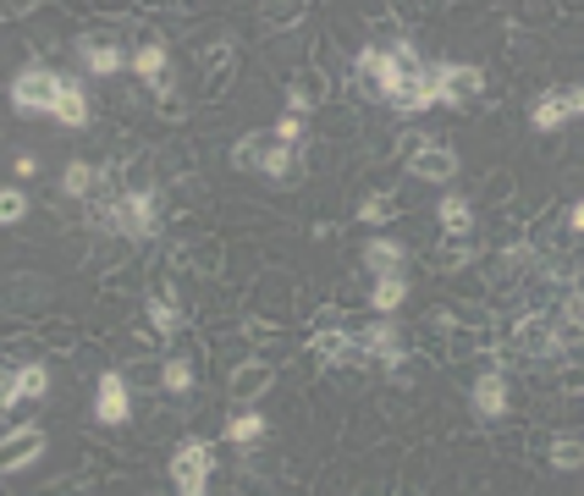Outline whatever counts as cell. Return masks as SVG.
Returning a JSON list of instances; mask_svg holds the SVG:
<instances>
[{
    "label": "cell",
    "instance_id": "1",
    "mask_svg": "<svg viewBox=\"0 0 584 496\" xmlns=\"http://www.w3.org/2000/svg\"><path fill=\"white\" fill-rule=\"evenodd\" d=\"M95 226L127 237V243H149L154 226H160V204H154V188L149 194H111V199H95Z\"/></svg>",
    "mask_w": 584,
    "mask_h": 496
},
{
    "label": "cell",
    "instance_id": "2",
    "mask_svg": "<svg viewBox=\"0 0 584 496\" xmlns=\"http://www.w3.org/2000/svg\"><path fill=\"white\" fill-rule=\"evenodd\" d=\"M50 392V370L45 364H7L0 375V408H7V431H23L28 402H39Z\"/></svg>",
    "mask_w": 584,
    "mask_h": 496
},
{
    "label": "cell",
    "instance_id": "3",
    "mask_svg": "<svg viewBox=\"0 0 584 496\" xmlns=\"http://www.w3.org/2000/svg\"><path fill=\"white\" fill-rule=\"evenodd\" d=\"M55 95H61V72H50L39 61L12 77V111L17 116H50L55 122Z\"/></svg>",
    "mask_w": 584,
    "mask_h": 496
},
{
    "label": "cell",
    "instance_id": "4",
    "mask_svg": "<svg viewBox=\"0 0 584 496\" xmlns=\"http://www.w3.org/2000/svg\"><path fill=\"white\" fill-rule=\"evenodd\" d=\"M210 469H215V447L210 442H183L172 452V485H177V496H204Z\"/></svg>",
    "mask_w": 584,
    "mask_h": 496
},
{
    "label": "cell",
    "instance_id": "5",
    "mask_svg": "<svg viewBox=\"0 0 584 496\" xmlns=\"http://www.w3.org/2000/svg\"><path fill=\"white\" fill-rule=\"evenodd\" d=\"M431 72H436V100L442 106H474L485 95V72L474 61H442Z\"/></svg>",
    "mask_w": 584,
    "mask_h": 496
},
{
    "label": "cell",
    "instance_id": "6",
    "mask_svg": "<svg viewBox=\"0 0 584 496\" xmlns=\"http://www.w3.org/2000/svg\"><path fill=\"white\" fill-rule=\"evenodd\" d=\"M469 402H474V413H480L485 425H496V420L508 413V402H513L508 375L496 370V364H490V370H480V375H474V386H469Z\"/></svg>",
    "mask_w": 584,
    "mask_h": 496
},
{
    "label": "cell",
    "instance_id": "7",
    "mask_svg": "<svg viewBox=\"0 0 584 496\" xmlns=\"http://www.w3.org/2000/svg\"><path fill=\"white\" fill-rule=\"evenodd\" d=\"M408 172L420 177V183H452V177H458V149H452V144L425 138L420 149L408 154Z\"/></svg>",
    "mask_w": 584,
    "mask_h": 496
},
{
    "label": "cell",
    "instance_id": "8",
    "mask_svg": "<svg viewBox=\"0 0 584 496\" xmlns=\"http://www.w3.org/2000/svg\"><path fill=\"white\" fill-rule=\"evenodd\" d=\"M127 413H133L127 375H122V370H105L100 386H95V420H100V425H127Z\"/></svg>",
    "mask_w": 584,
    "mask_h": 496
},
{
    "label": "cell",
    "instance_id": "9",
    "mask_svg": "<svg viewBox=\"0 0 584 496\" xmlns=\"http://www.w3.org/2000/svg\"><path fill=\"white\" fill-rule=\"evenodd\" d=\"M271 386H276V364H271V359H248V364L232 370V386H226V392H232L237 408H254Z\"/></svg>",
    "mask_w": 584,
    "mask_h": 496
},
{
    "label": "cell",
    "instance_id": "10",
    "mask_svg": "<svg viewBox=\"0 0 584 496\" xmlns=\"http://www.w3.org/2000/svg\"><path fill=\"white\" fill-rule=\"evenodd\" d=\"M39 452H45V431H39V425L7 431V442H0V469H7V480H12V474H23V469H34V463H39Z\"/></svg>",
    "mask_w": 584,
    "mask_h": 496
},
{
    "label": "cell",
    "instance_id": "11",
    "mask_svg": "<svg viewBox=\"0 0 584 496\" xmlns=\"http://www.w3.org/2000/svg\"><path fill=\"white\" fill-rule=\"evenodd\" d=\"M276 149H282L276 127H254V133H243V138L232 144V165H243V172H260V177H265V165L276 160Z\"/></svg>",
    "mask_w": 584,
    "mask_h": 496
},
{
    "label": "cell",
    "instance_id": "12",
    "mask_svg": "<svg viewBox=\"0 0 584 496\" xmlns=\"http://www.w3.org/2000/svg\"><path fill=\"white\" fill-rule=\"evenodd\" d=\"M337 320L343 314H325V325H314V337H309V354L320 364H348V354H353V331L337 325Z\"/></svg>",
    "mask_w": 584,
    "mask_h": 496
},
{
    "label": "cell",
    "instance_id": "13",
    "mask_svg": "<svg viewBox=\"0 0 584 496\" xmlns=\"http://www.w3.org/2000/svg\"><path fill=\"white\" fill-rule=\"evenodd\" d=\"M513 343L530 354V359H557V337H551V314L540 309H530V314H519V325H513Z\"/></svg>",
    "mask_w": 584,
    "mask_h": 496
},
{
    "label": "cell",
    "instance_id": "14",
    "mask_svg": "<svg viewBox=\"0 0 584 496\" xmlns=\"http://www.w3.org/2000/svg\"><path fill=\"white\" fill-rule=\"evenodd\" d=\"M77 61H83V72H95V77H116L122 66H133V50H122L111 39H77Z\"/></svg>",
    "mask_w": 584,
    "mask_h": 496
},
{
    "label": "cell",
    "instance_id": "15",
    "mask_svg": "<svg viewBox=\"0 0 584 496\" xmlns=\"http://www.w3.org/2000/svg\"><path fill=\"white\" fill-rule=\"evenodd\" d=\"M364 271L370 276H408V248L397 237H364Z\"/></svg>",
    "mask_w": 584,
    "mask_h": 496
},
{
    "label": "cell",
    "instance_id": "16",
    "mask_svg": "<svg viewBox=\"0 0 584 496\" xmlns=\"http://www.w3.org/2000/svg\"><path fill=\"white\" fill-rule=\"evenodd\" d=\"M325 95H331V77H325L320 66H303V72L287 83V106H293V116H309Z\"/></svg>",
    "mask_w": 584,
    "mask_h": 496
},
{
    "label": "cell",
    "instance_id": "17",
    "mask_svg": "<svg viewBox=\"0 0 584 496\" xmlns=\"http://www.w3.org/2000/svg\"><path fill=\"white\" fill-rule=\"evenodd\" d=\"M111 183V172H100L95 160H72L61 172V194L66 199H100V188Z\"/></svg>",
    "mask_w": 584,
    "mask_h": 496
},
{
    "label": "cell",
    "instance_id": "18",
    "mask_svg": "<svg viewBox=\"0 0 584 496\" xmlns=\"http://www.w3.org/2000/svg\"><path fill=\"white\" fill-rule=\"evenodd\" d=\"M144 320H149V331H154V337H165V343H172V337H183V303L172 298V293H154L149 303H144Z\"/></svg>",
    "mask_w": 584,
    "mask_h": 496
},
{
    "label": "cell",
    "instance_id": "19",
    "mask_svg": "<svg viewBox=\"0 0 584 496\" xmlns=\"http://www.w3.org/2000/svg\"><path fill=\"white\" fill-rule=\"evenodd\" d=\"M89 95H83L77 77H61V95H55V122L61 127H89Z\"/></svg>",
    "mask_w": 584,
    "mask_h": 496
},
{
    "label": "cell",
    "instance_id": "20",
    "mask_svg": "<svg viewBox=\"0 0 584 496\" xmlns=\"http://www.w3.org/2000/svg\"><path fill=\"white\" fill-rule=\"evenodd\" d=\"M568 122H573L568 89H546V95L530 106V127H535V133H557V127H568Z\"/></svg>",
    "mask_w": 584,
    "mask_h": 496
},
{
    "label": "cell",
    "instance_id": "21",
    "mask_svg": "<svg viewBox=\"0 0 584 496\" xmlns=\"http://www.w3.org/2000/svg\"><path fill=\"white\" fill-rule=\"evenodd\" d=\"M265 413H254V408H237V413H226V447H254V442H265Z\"/></svg>",
    "mask_w": 584,
    "mask_h": 496
},
{
    "label": "cell",
    "instance_id": "22",
    "mask_svg": "<svg viewBox=\"0 0 584 496\" xmlns=\"http://www.w3.org/2000/svg\"><path fill=\"white\" fill-rule=\"evenodd\" d=\"M474 255H480L474 232H442V243H436V265H442V271H458V265H469Z\"/></svg>",
    "mask_w": 584,
    "mask_h": 496
},
{
    "label": "cell",
    "instance_id": "23",
    "mask_svg": "<svg viewBox=\"0 0 584 496\" xmlns=\"http://www.w3.org/2000/svg\"><path fill=\"white\" fill-rule=\"evenodd\" d=\"M133 72H138L144 83H154V89H165V45H160V39H144V45L133 50Z\"/></svg>",
    "mask_w": 584,
    "mask_h": 496
},
{
    "label": "cell",
    "instance_id": "24",
    "mask_svg": "<svg viewBox=\"0 0 584 496\" xmlns=\"http://www.w3.org/2000/svg\"><path fill=\"white\" fill-rule=\"evenodd\" d=\"M386 72H392V50H386V45H364V50L353 55V77H359V83H375V89H381Z\"/></svg>",
    "mask_w": 584,
    "mask_h": 496
},
{
    "label": "cell",
    "instance_id": "25",
    "mask_svg": "<svg viewBox=\"0 0 584 496\" xmlns=\"http://www.w3.org/2000/svg\"><path fill=\"white\" fill-rule=\"evenodd\" d=\"M402 303H408V276H375L370 309H375V314H397Z\"/></svg>",
    "mask_w": 584,
    "mask_h": 496
},
{
    "label": "cell",
    "instance_id": "26",
    "mask_svg": "<svg viewBox=\"0 0 584 496\" xmlns=\"http://www.w3.org/2000/svg\"><path fill=\"white\" fill-rule=\"evenodd\" d=\"M160 386H165V397H194V364L188 359H160Z\"/></svg>",
    "mask_w": 584,
    "mask_h": 496
},
{
    "label": "cell",
    "instance_id": "27",
    "mask_svg": "<svg viewBox=\"0 0 584 496\" xmlns=\"http://www.w3.org/2000/svg\"><path fill=\"white\" fill-rule=\"evenodd\" d=\"M402 215V199L397 194H364L359 199V221L364 226H386V221H397Z\"/></svg>",
    "mask_w": 584,
    "mask_h": 496
},
{
    "label": "cell",
    "instance_id": "28",
    "mask_svg": "<svg viewBox=\"0 0 584 496\" xmlns=\"http://www.w3.org/2000/svg\"><path fill=\"white\" fill-rule=\"evenodd\" d=\"M436 221H442V232H474V210H469L463 194H447L436 204Z\"/></svg>",
    "mask_w": 584,
    "mask_h": 496
},
{
    "label": "cell",
    "instance_id": "29",
    "mask_svg": "<svg viewBox=\"0 0 584 496\" xmlns=\"http://www.w3.org/2000/svg\"><path fill=\"white\" fill-rule=\"evenodd\" d=\"M546 458H551L557 474H579V469H584V436H557Z\"/></svg>",
    "mask_w": 584,
    "mask_h": 496
},
{
    "label": "cell",
    "instance_id": "30",
    "mask_svg": "<svg viewBox=\"0 0 584 496\" xmlns=\"http://www.w3.org/2000/svg\"><path fill=\"white\" fill-rule=\"evenodd\" d=\"M23 215H28V194H23V188H0V221L17 226Z\"/></svg>",
    "mask_w": 584,
    "mask_h": 496
},
{
    "label": "cell",
    "instance_id": "31",
    "mask_svg": "<svg viewBox=\"0 0 584 496\" xmlns=\"http://www.w3.org/2000/svg\"><path fill=\"white\" fill-rule=\"evenodd\" d=\"M276 138H282L287 149H303V116H293V111H287V116L276 122Z\"/></svg>",
    "mask_w": 584,
    "mask_h": 496
},
{
    "label": "cell",
    "instance_id": "32",
    "mask_svg": "<svg viewBox=\"0 0 584 496\" xmlns=\"http://www.w3.org/2000/svg\"><path fill=\"white\" fill-rule=\"evenodd\" d=\"M265 23L271 28H298L303 23V7H265Z\"/></svg>",
    "mask_w": 584,
    "mask_h": 496
},
{
    "label": "cell",
    "instance_id": "33",
    "mask_svg": "<svg viewBox=\"0 0 584 496\" xmlns=\"http://www.w3.org/2000/svg\"><path fill=\"white\" fill-rule=\"evenodd\" d=\"M154 111H160L165 122H183V116H188V106H183V100H177L172 89H160V106H154Z\"/></svg>",
    "mask_w": 584,
    "mask_h": 496
},
{
    "label": "cell",
    "instance_id": "34",
    "mask_svg": "<svg viewBox=\"0 0 584 496\" xmlns=\"http://www.w3.org/2000/svg\"><path fill=\"white\" fill-rule=\"evenodd\" d=\"M568 111L584 116V83H573V89H568Z\"/></svg>",
    "mask_w": 584,
    "mask_h": 496
},
{
    "label": "cell",
    "instance_id": "35",
    "mask_svg": "<svg viewBox=\"0 0 584 496\" xmlns=\"http://www.w3.org/2000/svg\"><path fill=\"white\" fill-rule=\"evenodd\" d=\"M568 232H579V237H584V199L568 210Z\"/></svg>",
    "mask_w": 584,
    "mask_h": 496
}]
</instances>
